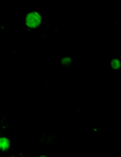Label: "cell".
<instances>
[{"label": "cell", "instance_id": "cell-1", "mask_svg": "<svg viewBox=\"0 0 121 157\" xmlns=\"http://www.w3.org/2000/svg\"><path fill=\"white\" fill-rule=\"evenodd\" d=\"M40 21H42V17L38 12H30L29 14H27L26 19V25L28 27H36L40 25Z\"/></svg>", "mask_w": 121, "mask_h": 157}, {"label": "cell", "instance_id": "cell-2", "mask_svg": "<svg viewBox=\"0 0 121 157\" xmlns=\"http://www.w3.org/2000/svg\"><path fill=\"white\" fill-rule=\"evenodd\" d=\"M10 146V142L7 138H0V149L1 150H7Z\"/></svg>", "mask_w": 121, "mask_h": 157}, {"label": "cell", "instance_id": "cell-3", "mask_svg": "<svg viewBox=\"0 0 121 157\" xmlns=\"http://www.w3.org/2000/svg\"><path fill=\"white\" fill-rule=\"evenodd\" d=\"M111 66H112L113 69H119L121 66L120 61H119L118 59H113L112 61H111Z\"/></svg>", "mask_w": 121, "mask_h": 157}, {"label": "cell", "instance_id": "cell-4", "mask_svg": "<svg viewBox=\"0 0 121 157\" xmlns=\"http://www.w3.org/2000/svg\"><path fill=\"white\" fill-rule=\"evenodd\" d=\"M62 63L64 65H67V66H69V65H70V63H71V59H70V58H68V57L64 58V59L62 60Z\"/></svg>", "mask_w": 121, "mask_h": 157}, {"label": "cell", "instance_id": "cell-5", "mask_svg": "<svg viewBox=\"0 0 121 157\" xmlns=\"http://www.w3.org/2000/svg\"><path fill=\"white\" fill-rule=\"evenodd\" d=\"M40 157H46V156H40Z\"/></svg>", "mask_w": 121, "mask_h": 157}]
</instances>
